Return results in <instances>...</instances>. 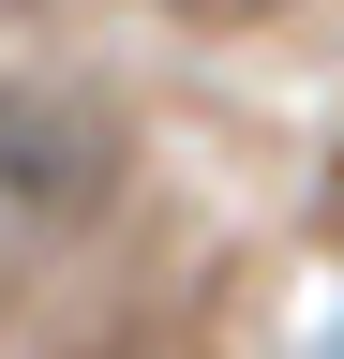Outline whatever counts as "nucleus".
Segmentation results:
<instances>
[{"label":"nucleus","instance_id":"obj_1","mask_svg":"<svg viewBox=\"0 0 344 359\" xmlns=\"http://www.w3.org/2000/svg\"><path fill=\"white\" fill-rule=\"evenodd\" d=\"M105 180H120V120H105V105L0 90V210H15V224H75V210H105Z\"/></svg>","mask_w":344,"mask_h":359}]
</instances>
